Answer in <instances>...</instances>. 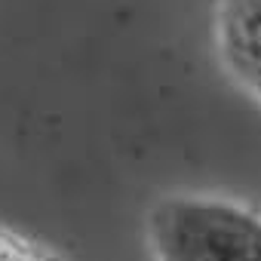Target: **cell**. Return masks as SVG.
Here are the masks:
<instances>
[{
	"label": "cell",
	"mask_w": 261,
	"mask_h": 261,
	"mask_svg": "<svg viewBox=\"0 0 261 261\" xmlns=\"http://www.w3.org/2000/svg\"><path fill=\"white\" fill-rule=\"evenodd\" d=\"M154 261H261V212L209 194H169L148 218Z\"/></svg>",
	"instance_id": "cell-1"
},
{
	"label": "cell",
	"mask_w": 261,
	"mask_h": 261,
	"mask_svg": "<svg viewBox=\"0 0 261 261\" xmlns=\"http://www.w3.org/2000/svg\"><path fill=\"white\" fill-rule=\"evenodd\" d=\"M212 40L224 74L261 108V0H215Z\"/></svg>",
	"instance_id": "cell-2"
},
{
	"label": "cell",
	"mask_w": 261,
	"mask_h": 261,
	"mask_svg": "<svg viewBox=\"0 0 261 261\" xmlns=\"http://www.w3.org/2000/svg\"><path fill=\"white\" fill-rule=\"evenodd\" d=\"M0 261H62V258L43 240H37L19 227L0 224Z\"/></svg>",
	"instance_id": "cell-3"
}]
</instances>
